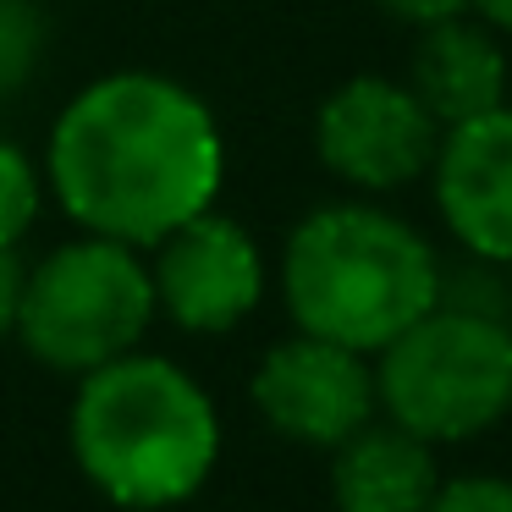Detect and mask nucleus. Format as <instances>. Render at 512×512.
I'll return each instance as SVG.
<instances>
[{
  "label": "nucleus",
  "mask_w": 512,
  "mask_h": 512,
  "mask_svg": "<svg viewBox=\"0 0 512 512\" xmlns=\"http://www.w3.org/2000/svg\"><path fill=\"white\" fill-rule=\"evenodd\" d=\"M50 188L94 237L155 248L210 210L226 177L221 122L160 72H111L67 100L50 133Z\"/></svg>",
  "instance_id": "obj_1"
},
{
  "label": "nucleus",
  "mask_w": 512,
  "mask_h": 512,
  "mask_svg": "<svg viewBox=\"0 0 512 512\" xmlns=\"http://www.w3.org/2000/svg\"><path fill=\"white\" fill-rule=\"evenodd\" d=\"M67 441L72 463L105 501L155 512L199 496L215 474L221 413L188 369L133 347L78 375Z\"/></svg>",
  "instance_id": "obj_2"
},
{
  "label": "nucleus",
  "mask_w": 512,
  "mask_h": 512,
  "mask_svg": "<svg viewBox=\"0 0 512 512\" xmlns=\"http://www.w3.org/2000/svg\"><path fill=\"white\" fill-rule=\"evenodd\" d=\"M281 298L298 331L375 358L441 303V259L391 210L325 204L281 248Z\"/></svg>",
  "instance_id": "obj_3"
},
{
  "label": "nucleus",
  "mask_w": 512,
  "mask_h": 512,
  "mask_svg": "<svg viewBox=\"0 0 512 512\" xmlns=\"http://www.w3.org/2000/svg\"><path fill=\"white\" fill-rule=\"evenodd\" d=\"M375 397L391 424L430 446L474 441L512 413V325L507 314L435 303L375 353Z\"/></svg>",
  "instance_id": "obj_4"
},
{
  "label": "nucleus",
  "mask_w": 512,
  "mask_h": 512,
  "mask_svg": "<svg viewBox=\"0 0 512 512\" xmlns=\"http://www.w3.org/2000/svg\"><path fill=\"white\" fill-rule=\"evenodd\" d=\"M155 320V281L133 243L78 237L23 270L12 336L56 375H89L133 353Z\"/></svg>",
  "instance_id": "obj_5"
},
{
  "label": "nucleus",
  "mask_w": 512,
  "mask_h": 512,
  "mask_svg": "<svg viewBox=\"0 0 512 512\" xmlns=\"http://www.w3.org/2000/svg\"><path fill=\"white\" fill-rule=\"evenodd\" d=\"M314 149H320L325 171L342 177L347 188L391 193L430 177V160L441 149V122L424 111L408 83L364 72L325 94L320 116H314Z\"/></svg>",
  "instance_id": "obj_6"
},
{
  "label": "nucleus",
  "mask_w": 512,
  "mask_h": 512,
  "mask_svg": "<svg viewBox=\"0 0 512 512\" xmlns=\"http://www.w3.org/2000/svg\"><path fill=\"white\" fill-rule=\"evenodd\" d=\"M248 397L276 435L298 446H325V452H336L353 430H364L380 408L375 364L353 347L309 331L270 347L265 364L254 369Z\"/></svg>",
  "instance_id": "obj_7"
},
{
  "label": "nucleus",
  "mask_w": 512,
  "mask_h": 512,
  "mask_svg": "<svg viewBox=\"0 0 512 512\" xmlns=\"http://www.w3.org/2000/svg\"><path fill=\"white\" fill-rule=\"evenodd\" d=\"M155 309H166L182 331H232L265 298V259L243 221L210 210L188 215L177 232L155 243Z\"/></svg>",
  "instance_id": "obj_8"
},
{
  "label": "nucleus",
  "mask_w": 512,
  "mask_h": 512,
  "mask_svg": "<svg viewBox=\"0 0 512 512\" xmlns=\"http://www.w3.org/2000/svg\"><path fill=\"white\" fill-rule=\"evenodd\" d=\"M430 188L446 232L485 265H512V105L441 133Z\"/></svg>",
  "instance_id": "obj_9"
},
{
  "label": "nucleus",
  "mask_w": 512,
  "mask_h": 512,
  "mask_svg": "<svg viewBox=\"0 0 512 512\" xmlns=\"http://www.w3.org/2000/svg\"><path fill=\"white\" fill-rule=\"evenodd\" d=\"M435 485H441L435 446L402 424H364L331 457L336 512H424Z\"/></svg>",
  "instance_id": "obj_10"
},
{
  "label": "nucleus",
  "mask_w": 512,
  "mask_h": 512,
  "mask_svg": "<svg viewBox=\"0 0 512 512\" xmlns=\"http://www.w3.org/2000/svg\"><path fill=\"white\" fill-rule=\"evenodd\" d=\"M408 89L419 94V105L446 127L474 122V116L507 105V56L490 39V23H435L419 28V50H413Z\"/></svg>",
  "instance_id": "obj_11"
},
{
  "label": "nucleus",
  "mask_w": 512,
  "mask_h": 512,
  "mask_svg": "<svg viewBox=\"0 0 512 512\" xmlns=\"http://www.w3.org/2000/svg\"><path fill=\"white\" fill-rule=\"evenodd\" d=\"M45 50V12L34 0H0V94L28 83Z\"/></svg>",
  "instance_id": "obj_12"
},
{
  "label": "nucleus",
  "mask_w": 512,
  "mask_h": 512,
  "mask_svg": "<svg viewBox=\"0 0 512 512\" xmlns=\"http://www.w3.org/2000/svg\"><path fill=\"white\" fill-rule=\"evenodd\" d=\"M39 199H45V182H39L34 160L0 138V248L23 243V232L39 215Z\"/></svg>",
  "instance_id": "obj_13"
},
{
  "label": "nucleus",
  "mask_w": 512,
  "mask_h": 512,
  "mask_svg": "<svg viewBox=\"0 0 512 512\" xmlns=\"http://www.w3.org/2000/svg\"><path fill=\"white\" fill-rule=\"evenodd\" d=\"M424 512H512V479L501 474H457L441 479Z\"/></svg>",
  "instance_id": "obj_14"
},
{
  "label": "nucleus",
  "mask_w": 512,
  "mask_h": 512,
  "mask_svg": "<svg viewBox=\"0 0 512 512\" xmlns=\"http://www.w3.org/2000/svg\"><path fill=\"white\" fill-rule=\"evenodd\" d=\"M391 23H408V28H435V23H452V17L468 12V0H375Z\"/></svg>",
  "instance_id": "obj_15"
},
{
  "label": "nucleus",
  "mask_w": 512,
  "mask_h": 512,
  "mask_svg": "<svg viewBox=\"0 0 512 512\" xmlns=\"http://www.w3.org/2000/svg\"><path fill=\"white\" fill-rule=\"evenodd\" d=\"M23 259L17 248H0V336H12L17 325V298H23Z\"/></svg>",
  "instance_id": "obj_16"
},
{
  "label": "nucleus",
  "mask_w": 512,
  "mask_h": 512,
  "mask_svg": "<svg viewBox=\"0 0 512 512\" xmlns=\"http://www.w3.org/2000/svg\"><path fill=\"white\" fill-rule=\"evenodd\" d=\"M468 12H479L490 28H507L512 34V0H468Z\"/></svg>",
  "instance_id": "obj_17"
}]
</instances>
